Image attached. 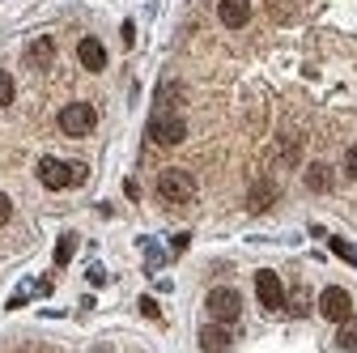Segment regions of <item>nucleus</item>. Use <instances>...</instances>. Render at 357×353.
I'll return each mask as SVG.
<instances>
[{
    "label": "nucleus",
    "instance_id": "1",
    "mask_svg": "<svg viewBox=\"0 0 357 353\" xmlns=\"http://www.w3.org/2000/svg\"><path fill=\"white\" fill-rule=\"evenodd\" d=\"M81 179H85V166H81V162H60V158H43V162H38V183L52 188V192L77 188Z\"/></svg>",
    "mask_w": 357,
    "mask_h": 353
},
{
    "label": "nucleus",
    "instance_id": "2",
    "mask_svg": "<svg viewBox=\"0 0 357 353\" xmlns=\"http://www.w3.org/2000/svg\"><path fill=\"white\" fill-rule=\"evenodd\" d=\"M158 196H162L166 204H192V200H196V179H192V170H178V166L162 170V174H158Z\"/></svg>",
    "mask_w": 357,
    "mask_h": 353
},
{
    "label": "nucleus",
    "instance_id": "3",
    "mask_svg": "<svg viewBox=\"0 0 357 353\" xmlns=\"http://www.w3.org/2000/svg\"><path fill=\"white\" fill-rule=\"evenodd\" d=\"M188 137V119L183 115H174V111H158L149 119V141L153 145H183Z\"/></svg>",
    "mask_w": 357,
    "mask_h": 353
},
{
    "label": "nucleus",
    "instance_id": "4",
    "mask_svg": "<svg viewBox=\"0 0 357 353\" xmlns=\"http://www.w3.org/2000/svg\"><path fill=\"white\" fill-rule=\"evenodd\" d=\"M94 123H98V111L89 103H68L60 111V132H64V137H89Z\"/></svg>",
    "mask_w": 357,
    "mask_h": 353
},
{
    "label": "nucleus",
    "instance_id": "5",
    "mask_svg": "<svg viewBox=\"0 0 357 353\" xmlns=\"http://www.w3.org/2000/svg\"><path fill=\"white\" fill-rule=\"evenodd\" d=\"M208 315L217 320V324H234L238 315H243V298H238V290H230V285H217V290H208Z\"/></svg>",
    "mask_w": 357,
    "mask_h": 353
},
{
    "label": "nucleus",
    "instance_id": "6",
    "mask_svg": "<svg viewBox=\"0 0 357 353\" xmlns=\"http://www.w3.org/2000/svg\"><path fill=\"white\" fill-rule=\"evenodd\" d=\"M319 315H324V320H332V324H344V320L353 315V298H349V290L328 285V290L319 294Z\"/></svg>",
    "mask_w": 357,
    "mask_h": 353
},
{
    "label": "nucleus",
    "instance_id": "7",
    "mask_svg": "<svg viewBox=\"0 0 357 353\" xmlns=\"http://www.w3.org/2000/svg\"><path fill=\"white\" fill-rule=\"evenodd\" d=\"M255 294L264 302V311H281V306H285V290H281V277L273 269H259L255 273Z\"/></svg>",
    "mask_w": 357,
    "mask_h": 353
},
{
    "label": "nucleus",
    "instance_id": "8",
    "mask_svg": "<svg viewBox=\"0 0 357 353\" xmlns=\"http://www.w3.org/2000/svg\"><path fill=\"white\" fill-rule=\"evenodd\" d=\"M217 17H221V26L243 30V26L251 22V0H221V5H217Z\"/></svg>",
    "mask_w": 357,
    "mask_h": 353
},
{
    "label": "nucleus",
    "instance_id": "9",
    "mask_svg": "<svg viewBox=\"0 0 357 353\" xmlns=\"http://www.w3.org/2000/svg\"><path fill=\"white\" fill-rule=\"evenodd\" d=\"M230 340H234L230 328H226V324H217V320L200 328V349H204V353H230Z\"/></svg>",
    "mask_w": 357,
    "mask_h": 353
},
{
    "label": "nucleus",
    "instance_id": "10",
    "mask_svg": "<svg viewBox=\"0 0 357 353\" xmlns=\"http://www.w3.org/2000/svg\"><path fill=\"white\" fill-rule=\"evenodd\" d=\"M77 60H81V68H89V73H102L107 68V47L98 38H81L77 43Z\"/></svg>",
    "mask_w": 357,
    "mask_h": 353
},
{
    "label": "nucleus",
    "instance_id": "11",
    "mask_svg": "<svg viewBox=\"0 0 357 353\" xmlns=\"http://www.w3.org/2000/svg\"><path fill=\"white\" fill-rule=\"evenodd\" d=\"M52 60H56V43H52V38H34L30 52H26V64H34V68H52Z\"/></svg>",
    "mask_w": 357,
    "mask_h": 353
},
{
    "label": "nucleus",
    "instance_id": "12",
    "mask_svg": "<svg viewBox=\"0 0 357 353\" xmlns=\"http://www.w3.org/2000/svg\"><path fill=\"white\" fill-rule=\"evenodd\" d=\"M306 188L310 192H328L332 188V166L328 162H310L306 166Z\"/></svg>",
    "mask_w": 357,
    "mask_h": 353
},
{
    "label": "nucleus",
    "instance_id": "13",
    "mask_svg": "<svg viewBox=\"0 0 357 353\" xmlns=\"http://www.w3.org/2000/svg\"><path fill=\"white\" fill-rule=\"evenodd\" d=\"M273 200H277V188H273V183H255V192H251V209H255V213L268 209Z\"/></svg>",
    "mask_w": 357,
    "mask_h": 353
},
{
    "label": "nucleus",
    "instance_id": "14",
    "mask_svg": "<svg viewBox=\"0 0 357 353\" xmlns=\"http://www.w3.org/2000/svg\"><path fill=\"white\" fill-rule=\"evenodd\" d=\"M73 251H77V234H60V243H56V269H64V264L73 260Z\"/></svg>",
    "mask_w": 357,
    "mask_h": 353
},
{
    "label": "nucleus",
    "instance_id": "15",
    "mask_svg": "<svg viewBox=\"0 0 357 353\" xmlns=\"http://www.w3.org/2000/svg\"><path fill=\"white\" fill-rule=\"evenodd\" d=\"M336 340H340L344 349H357V320H353V315H349V320L340 324V332H336Z\"/></svg>",
    "mask_w": 357,
    "mask_h": 353
},
{
    "label": "nucleus",
    "instance_id": "16",
    "mask_svg": "<svg viewBox=\"0 0 357 353\" xmlns=\"http://www.w3.org/2000/svg\"><path fill=\"white\" fill-rule=\"evenodd\" d=\"M332 251H336L344 264H353V269H357V247H353V243H344V239H332Z\"/></svg>",
    "mask_w": 357,
    "mask_h": 353
},
{
    "label": "nucleus",
    "instance_id": "17",
    "mask_svg": "<svg viewBox=\"0 0 357 353\" xmlns=\"http://www.w3.org/2000/svg\"><path fill=\"white\" fill-rule=\"evenodd\" d=\"M13 94H17V90H13V77H9V73H0V107H9Z\"/></svg>",
    "mask_w": 357,
    "mask_h": 353
},
{
    "label": "nucleus",
    "instance_id": "18",
    "mask_svg": "<svg viewBox=\"0 0 357 353\" xmlns=\"http://www.w3.org/2000/svg\"><path fill=\"white\" fill-rule=\"evenodd\" d=\"M9 217H13V200H9L5 192H0V226H5V222H9Z\"/></svg>",
    "mask_w": 357,
    "mask_h": 353
},
{
    "label": "nucleus",
    "instance_id": "19",
    "mask_svg": "<svg viewBox=\"0 0 357 353\" xmlns=\"http://www.w3.org/2000/svg\"><path fill=\"white\" fill-rule=\"evenodd\" d=\"M344 170H349V179H357V145L344 153Z\"/></svg>",
    "mask_w": 357,
    "mask_h": 353
},
{
    "label": "nucleus",
    "instance_id": "20",
    "mask_svg": "<svg viewBox=\"0 0 357 353\" xmlns=\"http://www.w3.org/2000/svg\"><path fill=\"white\" fill-rule=\"evenodd\" d=\"M141 311H145L149 320H158V302H153V298H141Z\"/></svg>",
    "mask_w": 357,
    "mask_h": 353
},
{
    "label": "nucleus",
    "instance_id": "21",
    "mask_svg": "<svg viewBox=\"0 0 357 353\" xmlns=\"http://www.w3.org/2000/svg\"><path fill=\"white\" fill-rule=\"evenodd\" d=\"M98 353H102V349H98Z\"/></svg>",
    "mask_w": 357,
    "mask_h": 353
}]
</instances>
